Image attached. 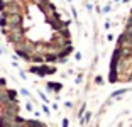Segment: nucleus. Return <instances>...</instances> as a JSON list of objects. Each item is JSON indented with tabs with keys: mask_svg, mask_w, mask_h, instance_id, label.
<instances>
[{
	"mask_svg": "<svg viewBox=\"0 0 132 127\" xmlns=\"http://www.w3.org/2000/svg\"><path fill=\"white\" fill-rule=\"evenodd\" d=\"M115 2H119V0H115Z\"/></svg>",
	"mask_w": 132,
	"mask_h": 127,
	"instance_id": "obj_6",
	"label": "nucleus"
},
{
	"mask_svg": "<svg viewBox=\"0 0 132 127\" xmlns=\"http://www.w3.org/2000/svg\"><path fill=\"white\" fill-rule=\"evenodd\" d=\"M90 117H92L90 114H86V115H85V117L81 119V122H83V124H85V122H88V120H90Z\"/></svg>",
	"mask_w": 132,
	"mask_h": 127,
	"instance_id": "obj_3",
	"label": "nucleus"
},
{
	"mask_svg": "<svg viewBox=\"0 0 132 127\" xmlns=\"http://www.w3.org/2000/svg\"><path fill=\"white\" fill-rule=\"evenodd\" d=\"M103 12H105V14L110 12V5H105V7H103Z\"/></svg>",
	"mask_w": 132,
	"mask_h": 127,
	"instance_id": "obj_4",
	"label": "nucleus"
},
{
	"mask_svg": "<svg viewBox=\"0 0 132 127\" xmlns=\"http://www.w3.org/2000/svg\"><path fill=\"white\" fill-rule=\"evenodd\" d=\"M48 88H49V90H61V85H59V83H49Z\"/></svg>",
	"mask_w": 132,
	"mask_h": 127,
	"instance_id": "obj_2",
	"label": "nucleus"
},
{
	"mask_svg": "<svg viewBox=\"0 0 132 127\" xmlns=\"http://www.w3.org/2000/svg\"><path fill=\"white\" fill-rule=\"evenodd\" d=\"M31 71L36 73V75L46 76V75H51V73H56V68L48 66V65H42V66H32V68H31Z\"/></svg>",
	"mask_w": 132,
	"mask_h": 127,
	"instance_id": "obj_1",
	"label": "nucleus"
},
{
	"mask_svg": "<svg viewBox=\"0 0 132 127\" xmlns=\"http://www.w3.org/2000/svg\"><path fill=\"white\" fill-rule=\"evenodd\" d=\"M68 125H70V122H68V120H63V127H68Z\"/></svg>",
	"mask_w": 132,
	"mask_h": 127,
	"instance_id": "obj_5",
	"label": "nucleus"
}]
</instances>
